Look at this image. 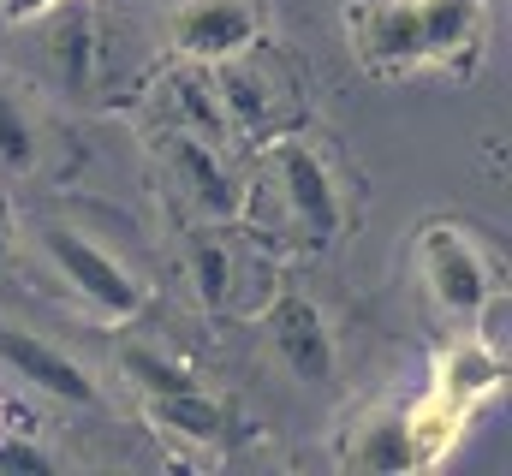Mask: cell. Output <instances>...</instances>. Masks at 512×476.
<instances>
[{
  "label": "cell",
  "instance_id": "11",
  "mask_svg": "<svg viewBox=\"0 0 512 476\" xmlns=\"http://www.w3.org/2000/svg\"><path fill=\"white\" fill-rule=\"evenodd\" d=\"M42 18H54V72L72 96L96 90V12L84 0H54Z\"/></svg>",
  "mask_w": 512,
  "mask_h": 476
},
{
  "label": "cell",
  "instance_id": "2",
  "mask_svg": "<svg viewBox=\"0 0 512 476\" xmlns=\"http://www.w3.org/2000/svg\"><path fill=\"white\" fill-rule=\"evenodd\" d=\"M215 78V96H221V114H227V137H280L292 119H298V84L280 72V60L262 54V36L245 42L239 54L215 60L209 66Z\"/></svg>",
  "mask_w": 512,
  "mask_h": 476
},
{
  "label": "cell",
  "instance_id": "5",
  "mask_svg": "<svg viewBox=\"0 0 512 476\" xmlns=\"http://www.w3.org/2000/svg\"><path fill=\"white\" fill-rule=\"evenodd\" d=\"M417 274H423L435 310H447V316H471L483 304V292L495 286V274H489L483 250L471 244V233L441 227V221L423 227V238H417Z\"/></svg>",
  "mask_w": 512,
  "mask_h": 476
},
{
  "label": "cell",
  "instance_id": "22",
  "mask_svg": "<svg viewBox=\"0 0 512 476\" xmlns=\"http://www.w3.org/2000/svg\"><path fill=\"white\" fill-rule=\"evenodd\" d=\"M0 471H54V453L30 441V429H0Z\"/></svg>",
  "mask_w": 512,
  "mask_h": 476
},
{
  "label": "cell",
  "instance_id": "21",
  "mask_svg": "<svg viewBox=\"0 0 512 476\" xmlns=\"http://www.w3.org/2000/svg\"><path fill=\"white\" fill-rule=\"evenodd\" d=\"M0 161H6V167H18V173L36 161L30 125H24V114H18V108H12V96H6V90H0Z\"/></svg>",
  "mask_w": 512,
  "mask_h": 476
},
{
  "label": "cell",
  "instance_id": "17",
  "mask_svg": "<svg viewBox=\"0 0 512 476\" xmlns=\"http://www.w3.org/2000/svg\"><path fill=\"white\" fill-rule=\"evenodd\" d=\"M358 471L370 476H399V471H417L411 459V441H405V417L399 411H376L358 435H352V453H346Z\"/></svg>",
  "mask_w": 512,
  "mask_h": 476
},
{
  "label": "cell",
  "instance_id": "12",
  "mask_svg": "<svg viewBox=\"0 0 512 476\" xmlns=\"http://www.w3.org/2000/svg\"><path fill=\"white\" fill-rule=\"evenodd\" d=\"M167 114L179 119L173 131H197V137H209V143H233L227 137V114H221V96H215V78H209V66H197V60H179L173 72H167Z\"/></svg>",
  "mask_w": 512,
  "mask_h": 476
},
{
  "label": "cell",
  "instance_id": "20",
  "mask_svg": "<svg viewBox=\"0 0 512 476\" xmlns=\"http://www.w3.org/2000/svg\"><path fill=\"white\" fill-rule=\"evenodd\" d=\"M465 322H471V340H483L495 357H507V346H512V298H507V286H489L483 304H477Z\"/></svg>",
  "mask_w": 512,
  "mask_h": 476
},
{
  "label": "cell",
  "instance_id": "7",
  "mask_svg": "<svg viewBox=\"0 0 512 476\" xmlns=\"http://www.w3.org/2000/svg\"><path fill=\"white\" fill-rule=\"evenodd\" d=\"M262 322H268L274 357H280L298 381H310V387L334 381V334H328V322H322V310H316L310 298H298V292L280 286V298L262 310Z\"/></svg>",
  "mask_w": 512,
  "mask_h": 476
},
{
  "label": "cell",
  "instance_id": "19",
  "mask_svg": "<svg viewBox=\"0 0 512 476\" xmlns=\"http://www.w3.org/2000/svg\"><path fill=\"white\" fill-rule=\"evenodd\" d=\"M126 375L137 381L143 399L149 393H185V387H197V375L185 363H173V357H161V352H143V346H126Z\"/></svg>",
  "mask_w": 512,
  "mask_h": 476
},
{
  "label": "cell",
  "instance_id": "23",
  "mask_svg": "<svg viewBox=\"0 0 512 476\" xmlns=\"http://www.w3.org/2000/svg\"><path fill=\"white\" fill-rule=\"evenodd\" d=\"M48 6H54V0H0V18H6V24H36Z\"/></svg>",
  "mask_w": 512,
  "mask_h": 476
},
{
  "label": "cell",
  "instance_id": "4",
  "mask_svg": "<svg viewBox=\"0 0 512 476\" xmlns=\"http://www.w3.org/2000/svg\"><path fill=\"white\" fill-rule=\"evenodd\" d=\"M262 36V0H173L167 42L179 60L215 66Z\"/></svg>",
  "mask_w": 512,
  "mask_h": 476
},
{
  "label": "cell",
  "instance_id": "15",
  "mask_svg": "<svg viewBox=\"0 0 512 476\" xmlns=\"http://www.w3.org/2000/svg\"><path fill=\"white\" fill-rule=\"evenodd\" d=\"M251 244H233V274H227V304L239 316H262L280 298V262H274V238L245 233Z\"/></svg>",
  "mask_w": 512,
  "mask_h": 476
},
{
  "label": "cell",
  "instance_id": "6",
  "mask_svg": "<svg viewBox=\"0 0 512 476\" xmlns=\"http://www.w3.org/2000/svg\"><path fill=\"white\" fill-rule=\"evenodd\" d=\"M346 30H352L364 66L382 72V78H399V72L423 66L417 0H352V6H346Z\"/></svg>",
  "mask_w": 512,
  "mask_h": 476
},
{
  "label": "cell",
  "instance_id": "18",
  "mask_svg": "<svg viewBox=\"0 0 512 476\" xmlns=\"http://www.w3.org/2000/svg\"><path fill=\"white\" fill-rule=\"evenodd\" d=\"M227 274H233V238L221 233H197L191 238V286L209 310L227 304Z\"/></svg>",
  "mask_w": 512,
  "mask_h": 476
},
{
  "label": "cell",
  "instance_id": "16",
  "mask_svg": "<svg viewBox=\"0 0 512 476\" xmlns=\"http://www.w3.org/2000/svg\"><path fill=\"white\" fill-rule=\"evenodd\" d=\"M149 417L161 435H179V441H215L227 429V411L203 393V387H185V393H149Z\"/></svg>",
  "mask_w": 512,
  "mask_h": 476
},
{
  "label": "cell",
  "instance_id": "8",
  "mask_svg": "<svg viewBox=\"0 0 512 476\" xmlns=\"http://www.w3.org/2000/svg\"><path fill=\"white\" fill-rule=\"evenodd\" d=\"M0 363L12 369V381H24L36 393H54L66 405H90L96 399V381L72 357L60 346H48V340H36V334H24V328H12V322H0Z\"/></svg>",
  "mask_w": 512,
  "mask_h": 476
},
{
  "label": "cell",
  "instance_id": "3",
  "mask_svg": "<svg viewBox=\"0 0 512 476\" xmlns=\"http://www.w3.org/2000/svg\"><path fill=\"white\" fill-rule=\"evenodd\" d=\"M42 244H48L54 268L66 274V286H72L96 316H108V322H131V316L143 310V286L126 274V262L108 256L102 244H90V238L72 233V227H48Z\"/></svg>",
  "mask_w": 512,
  "mask_h": 476
},
{
  "label": "cell",
  "instance_id": "13",
  "mask_svg": "<svg viewBox=\"0 0 512 476\" xmlns=\"http://www.w3.org/2000/svg\"><path fill=\"white\" fill-rule=\"evenodd\" d=\"M405 441H411V459H417V471H429V465H441L453 447H459V435H465V423H471V411H459L447 393H417L405 411Z\"/></svg>",
  "mask_w": 512,
  "mask_h": 476
},
{
  "label": "cell",
  "instance_id": "14",
  "mask_svg": "<svg viewBox=\"0 0 512 476\" xmlns=\"http://www.w3.org/2000/svg\"><path fill=\"white\" fill-rule=\"evenodd\" d=\"M417 24H423V66L459 60L483 36V0H417Z\"/></svg>",
  "mask_w": 512,
  "mask_h": 476
},
{
  "label": "cell",
  "instance_id": "1",
  "mask_svg": "<svg viewBox=\"0 0 512 476\" xmlns=\"http://www.w3.org/2000/svg\"><path fill=\"white\" fill-rule=\"evenodd\" d=\"M239 221L256 238H304L310 250H328L340 238V191L316 149L292 137H268L256 191H239Z\"/></svg>",
  "mask_w": 512,
  "mask_h": 476
},
{
  "label": "cell",
  "instance_id": "9",
  "mask_svg": "<svg viewBox=\"0 0 512 476\" xmlns=\"http://www.w3.org/2000/svg\"><path fill=\"white\" fill-rule=\"evenodd\" d=\"M167 155H173L185 191L197 197V209H203L209 221H233V215H239V179L227 173V149H221V143H209V137H197V131H173V137H167Z\"/></svg>",
  "mask_w": 512,
  "mask_h": 476
},
{
  "label": "cell",
  "instance_id": "10",
  "mask_svg": "<svg viewBox=\"0 0 512 476\" xmlns=\"http://www.w3.org/2000/svg\"><path fill=\"white\" fill-rule=\"evenodd\" d=\"M501 375H507V357H495L483 340H453L447 352L435 357V393H447L459 411H477L489 393H501Z\"/></svg>",
  "mask_w": 512,
  "mask_h": 476
},
{
  "label": "cell",
  "instance_id": "24",
  "mask_svg": "<svg viewBox=\"0 0 512 476\" xmlns=\"http://www.w3.org/2000/svg\"><path fill=\"white\" fill-rule=\"evenodd\" d=\"M0 268H6V233H0Z\"/></svg>",
  "mask_w": 512,
  "mask_h": 476
}]
</instances>
